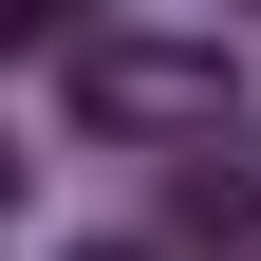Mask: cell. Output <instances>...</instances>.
Returning a JSON list of instances; mask_svg holds the SVG:
<instances>
[{"mask_svg":"<svg viewBox=\"0 0 261 261\" xmlns=\"http://www.w3.org/2000/svg\"><path fill=\"white\" fill-rule=\"evenodd\" d=\"M0 187H19V149H0Z\"/></svg>","mask_w":261,"mask_h":261,"instance_id":"4","label":"cell"},{"mask_svg":"<svg viewBox=\"0 0 261 261\" xmlns=\"http://www.w3.org/2000/svg\"><path fill=\"white\" fill-rule=\"evenodd\" d=\"M75 261H149V243H75Z\"/></svg>","mask_w":261,"mask_h":261,"instance_id":"3","label":"cell"},{"mask_svg":"<svg viewBox=\"0 0 261 261\" xmlns=\"http://www.w3.org/2000/svg\"><path fill=\"white\" fill-rule=\"evenodd\" d=\"M56 75H75V130H130V149H168V130L224 149V93H243L224 38H187V19H75Z\"/></svg>","mask_w":261,"mask_h":261,"instance_id":"1","label":"cell"},{"mask_svg":"<svg viewBox=\"0 0 261 261\" xmlns=\"http://www.w3.org/2000/svg\"><path fill=\"white\" fill-rule=\"evenodd\" d=\"M168 224L205 261H261V130H224V149H187V187H168Z\"/></svg>","mask_w":261,"mask_h":261,"instance_id":"2","label":"cell"}]
</instances>
